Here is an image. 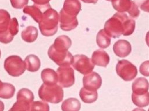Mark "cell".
Returning <instances> with one entry per match:
<instances>
[{"label":"cell","instance_id":"cell-1","mask_svg":"<svg viewBox=\"0 0 149 111\" xmlns=\"http://www.w3.org/2000/svg\"><path fill=\"white\" fill-rule=\"evenodd\" d=\"M135 21L123 13H116L104 25V31L109 36L119 38L121 35L129 36L135 29Z\"/></svg>","mask_w":149,"mask_h":111},{"label":"cell","instance_id":"cell-2","mask_svg":"<svg viewBox=\"0 0 149 111\" xmlns=\"http://www.w3.org/2000/svg\"><path fill=\"white\" fill-rule=\"evenodd\" d=\"M71 45V40L68 36H59L48 49V55L49 58L59 66H68L72 64L73 56L68 51Z\"/></svg>","mask_w":149,"mask_h":111},{"label":"cell","instance_id":"cell-3","mask_svg":"<svg viewBox=\"0 0 149 111\" xmlns=\"http://www.w3.org/2000/svg\"><path fill=\"white\" fill-rule=\"evenodd\" d=\"M59 14L58 12L49 7L41 17L39 24V28L42 35L51 36L55 35L58 29Z\"/></svg>","mask_w":149,"mask_h":111},{"label":"cell","instance_id":"cell-4","mask_svg":"<svg viewBox=\"0 0 149 111\" xmlns=\"http://www.w3.org/2000/svg\"><path fill=\"white\" fill-rule=\"evenodd\" d=\"M38 96L45 102L58 103L63 98V90L58 84L43 83L38 90Z\"/></svg>","mask_w":149,"mask_h":111},{"label":"cell","instance_id":"cell-5","mask_svg":"<svg viewBox=\"0 0 149 111\" xmlns=\"http://www.w3.org/2000/svg\"><path fill=\"white\" fill-rule=\"evenodd\" d=\"M4 68L9 75L13 77H18L24 72L26 66L20 57L12 55L5 60Z\"/></svg>","mask_w":149,"mask_h":111},{"label":"cell","instance_id":"cell-6","mask_svg":"<svg viewBox=\"0 0 149 111\" xmlns=\"http://www.w3.org/2000/svg\"><path fill=\"white\" fill-rule=\"evenodd\" d=\"M116 73L125 81H130L137 75V69L135 65L126 60L118 61L116 66Z\"/></svg>","mask_w":149,"mask_h":111},{"label":"cell","instance_id":"cell-7","mask_svg":"<svg viewBox=\"0 0 149 111\" xmlns=\"http://www.w3.org/2000/svg\"><path fill=\"white\" fill-rule=\"evenodd\" d=\"M58 82L61 87L68 88L73 85L75 81L74 70L70 66H60L56 71Z\"/></svg>","mask_w":149,"mask_h":111},{"label":"cell","instance_id":"cell-8","mask_svg":"<svg viewBox=\"0 0 149 111\" xmlns=\"http://www.w3.org/2000/svg\"><path fill=\"white\" fill-rule=\"evenodd\" d=\"M73 68L83 75H86L92 72L94 65L91 60L83 54H76L73 58L72 62Z\"/></svg>","mask_w":149,"mask_h":111},{"label":"cell","instance_id":"cell-9","mask_svg":"<svg viewBox=\"0 0 149 111\" xmlns=\"http://www.w3.org/2000/svg\"><path fill=\"white\" fill-rule=\"evenodd\" d=\"M111 2L113 8L120 13L127 12L133 18H137L140 14L137 6L131 0H112Z\"/></svg>","mask_w":149,"mask_h":111},{"label":"cell","instance_id":"cell-10","mask_svg":"<svg viewBox=\"0 0 149 111\" xmlns=\"http://www.w3.org/2000/svg\"><path fill=\"white\" fill-rule=\"evenodd\" d=\"M83 87L90 91H97L102 84V79L100 75L93 72L86 74L83 77Z\"/></svg>","mask_w":149,"mask_h":111},{"label":"cell","instance_id":"cell-11","mask_svg":"<svg viewBox=\"0 0 149 111\" xmlns=\"http://www.w3.org/2000/svg\"><path fill=\"white\" fill-rule=\"evenodd\" d=\"M49 7V3L43 5L34 4L33 6H27L24 7L23 12L30 15L36 22L39 23L44 12Z\"/></svg>","mask_w":149,"mask_h":111},{"label":"cell","instance_id":"cell-12","mask_svg":"<svg viewBox=\"0 0 149 111\" xmlns=\"http://www.w3.org/2000/svg\"><path fill=\"white\" fill-rule=\"evenodd\" d=\"M19 32V24L15 17L10 19L8 30L2 34H0V42L5 44L10 43L13 39V37Z\"/></svg>","mask_w":149,"mask_h":111},{"label":"cell","instance_id":"cell-13","mask_svg":"<svg viewBox=\"0 0 149 111\" xmlns=\"http://www.w3.org/2000/svg\"><path fill=\"white\" fill-rule=\"evenodd\" d=\"M59 14V20L61 29L69 31L74 29L78 25V21L76 17H72L65 14L61 10Z\"/></svg>","mask_w":149,"mask_h":111},{"label":"cell","instance_id":"cell-14","mask_svg":"<svg viewBox=\"0 0 149 111\" xmlns=\"http://www.w3.org/2000/svg\"><path fill=\"white\" fill-rule=\"evenodd\" d=\"M113 50L118 57H125L131 53V45L127 40L120 39L115 43L113 46Z\"/></svg>","mask_w":149,"mask_h":111},{"label":"cell","instance_id":"cell-15","mask_svg":"<svg viewBox=\"0 0 149 111\" xmlns=\"http://www.w3.org/2000/svg\"><path fill=\"white\" fill-rule=\"evenodd\" d=\"M81 10V3L79 0H65L63 8L61 10L67 15L76 17Z\"/></svg>","mask_w":149,"mask_h":111},{"label":"cell","instance_id":"cell-16","mask_svg":"<svg viewBox=\"0 0 149 111\" xmlns=\"http://www.w3.org/2000/svg\"><path fill=\"white\" fill-rule=\"evenodd\" d=\"M109 56L104 50L98 49L93 52L91 56V62L95 65L106 67L109 62Z\"/></svg>","mask_w":149,"mask_h":111},{"label":"cell","instance_id":"cell-17","mask_svg":"<svg viewBox=\"0 0 149 111\" xmlns=\"http://www.w3.org/2000/svg\"><path fill=\"white\" fill-rule=\"evenodd\" d=\"M132 88L133 93L135 94H144L148 92V82L144 77H138L136 79H135V80L133 82Z\"/></svg>","mask_w":149,"mask_h":111},{"label":"cell","instance_id":"cell-18","mask_svg":"<svg viewBox=\"0 0 149 111\" xmlns=\"http://www.w3.org/2000/svg\"><path fill=\"white\" fill-rule=\"evenodd\" d=\"M24 62L26 69L32 72L37 71L41 66V61L39 58L34 54H30L27 56L25 58Z\"/></svg>","mask_w":149,"mask_h":111},{"label":"cell","instance_id":"cell-19","mask_svg":"<svg viewBox=\"0 0 149 111\" xmlns=\"http://www.w3.org/2000/svg\"><path fill=\"white\" fill-rule=\"evenodd\" d=\"M41 77L44 84H53L58 82L56 72L51 68L44 69L41 71Z\"/></svg>","mask_w":149,"mask_h":111},{"label":"cell","instance_id":"cell-20","mask_svg":"<svg viewBox=\"0 0 149 111\" xmlns=\"http://www.w3.org/2000/svg\"><path fill=\"white\" fill-rule=\"evenodd\" d=\"M38 30L34 26H28L21 33L22 39L27 42L32 43L34 42L38 36Z\"/></svg>","mask_w":149,"mask_h":111},{"label":"cell","instance_id":"cell-21","mask_svg":"<svg viewBox=\"0 0 149 111\" xmlns=\"http://www.w3.org/2000/svg\"><path fill=\"white\" fill-rule=\"evenodd\" d=\"M81 108L80 101L75 98H69L65 99L61 105L62 111H79Z\"/></svg>","mask_w":149,"mask_h":111},{"label":"cell","instance_id":"cell-22","mask_svg":"<svg viewBox=\"0 0 149 111\" xmlns=\"http://www.w3.org/2000/svg\"><path fill=\"white\" fill-rule=\"evenodd\" d=\"M79 95L82 101L86 103H91L96 101L98 98L97 91H90L82 87L79 92Z\"/></svg>","mask_w":149,"mask_h":111},{"label":"cell","instance_id":"cell-23","mask_svg":"<svg viewBox=\"0 0 149 111\" xmlns=\"http://www.w3.org/2000/svg\"><path fill=\"white\" fill-rule=\"evenodd\" d=\"M15 92V88L13 85L0 81V98L9 99L14 95Z\"/></svg>","mask_w":149,"mask_h":111},{"label":"cell","instance_id":"cell-24","mask_svg":"<svg viewBox=\"0 0 149 111\" xmlns=\"http://www.w3.org/2000/svg\"><path fill=\"white\" fill-rule=\"evenodd\" d=\"M132 100L133 103L139 108L146 107L149 104L148 92L144 94L137 95L134 93L132 94Z\"/></svg>","mask_w":149,"mask_h":111},{"label":"cell","instance_id":"cell-25","mask_svg":"<svg viewBox=\"0 0 149 111\" xmlns=\"http://www.w3.org/2000/svg\"><path fill=\"white\" fill-rule=\"evenodd\" d=\"M10 16L5 9H0V34L5 32L9 27Z\"/></svg>","mask_w":149,"mask_h":111},{"label":"cell","instance_id":"cell-26","mask_svg":"<svg viewBox=\"0 0 149 111\" xmlns=\"http://www.w3.org/2000/svg\"><path fill=\"white\" fill-rule=\"evenodd\" d=\"M96 42L98 46L102 49H105L111 44V38L105 33L104 29H101L97 35Z\"/></svg>","mask_w":149,"mask_h":111},{"label":"cell","instance_id":"cell-27","mask_svg":"<svg viewBox=\"0 0 149 111\" xmlns=\"http://www.w3.org/2000/svg\"><path fill=\"white\" fill-rule=\"evenodd\" d=\"M34 98V94L32 91L25 88L20 89L18 91L16 96L17 100L22 101L26 102L29 105H30L33 101Z\"/></svg>","mask_w":149,"mask_h":111},{"label":"cell","instance_id":"cell-28","mask_svg":"<svg viewBox=\"0 0 149 111\" xmlns=\"http://www.w3.org/2000/svg\"><path fill=\"white\" fill-rule=\"evenodd\" d=\"M27 111H49V106L43 101H33L30 104Z\"/></svg>","mask_w":149,"mask_h":111},{"label":"cell","instance_id":"cell-29","mask_svg":"<svg viewBox=\"0 0 149 111\" xmlns=\"http://www.w3.org/2000/svg\"><path fill=\"white\" fill-rule=\"evenodd\" d=\"M29 105L25 102L17 100L9 111H27Z\"/></svg>","mask_w":149,"mask_h":111},{"label":"cell","instance_id":"cell-30","mask_svg":"<svg viewBox=\"0 0 149 111\" xmlns=\"http://www.w3.org/2000/svg\"><path fill=\"white\" fill-rule=\"evenodd\" d=\"M13 8L15 9H22L28 4L29 0H10Z\"/></svg>","mask_w":149,"mask_h":111},{"label":"cell","instance_id":"cell-31","mask_svg":"<svg viewBox=\"0 0 149 111\" xmlns=\"http://www.w3.org/2000/svg\"><path fill=\"white\" fill-rule=\"evenodd\" d=\"M148 65L149 62L148 61H146L145 62H143L140 66V72L141 74L145 76H148Z\"/></svg>","mask_w":149,"mask_h":111},{"label":"cell","instance_id":"cell-32","mask_svg":"<svg viewBox=\"0 0 149 111\" xmlns=\"http://www.w3.org/2000/svg\"><path fill=\"white\" fill-rule=\"evenodd\" d=\"M49 1L50 0H32V1L34 2L35 4L40 5L48 4L49 3Z\"/></svg>","mask_w":149,"mask_h":111},{"label":"cell","instance_id":"cell-33","mask_svg":"<svg viewBox=\"0 0 149 111\" xmlns=\"http://www.w3.org/2000/svg\"><path fill=\"white\" fill-rule=\"evenodd\" d=\"M83 2L85 3H96L98 1V0H81Z\"/></svg>","mask_w":149,"mask_h":111},{"label":"cell","instance_id":"cell-34","mask_svg":"<svg viewBox=\"0 0 149 111\" xmlns=\"http://www.w3.org/2000/svg\"><path fill=\"white\" fill-rule=\"evenodd\" d=\"M3 110H4V104L1 101H0V111H3Z\"/></svg>","mask_w":149,"mask_h":111},{"label":"cell","instance_id":"cell-35","mask_svg":"<svg viewBox=\"0 0 149 111\" xmlns=\"http://www.w3.org/2000/svg\"><path fill=\"white\" fill-rule=\"evenodd\" d=\"M132 111H146V110H144V109H141V108H135V109H134Z\"/></svg>","mask_w":149,"mask_h":111},{"label":"cell","instance_id":"cell-36","mask_svg":"<svg viewBox=\"0 0 149 111\" xmlns=\"http://www.w3.org/2000/svg\"><path fill=\"white\" fill-rule=\"evenodd\" d=\"M1 50H0V58H1Z\"/></svg>","mask_w":149,"mask_h":111},{"label":"cell","instance_id":"cell-37","mask_svg":"<svg viewBox=\"0 0 149 111\" xmlns=\"http://www.w3.org/2000/svg\"><path fill=\"white\" fill-rule=\"evenodd\" d=\"M107 1H112V0H107Z\"/></svg>","mask_w":149,"mask_h":111},{"label":"cell","instance_id":"cell-38","mask_svg":"<svg viewBox=\"0 0 149 111\" xmlns=\"http://www.w3.org/2000/svg\"><path fill=\"white\" fill-rule=\"evenodd\" d=\"M0 81H1V80H0Z\"/></svg>","mask_w":149,"mask_h":111}]
</instances>
